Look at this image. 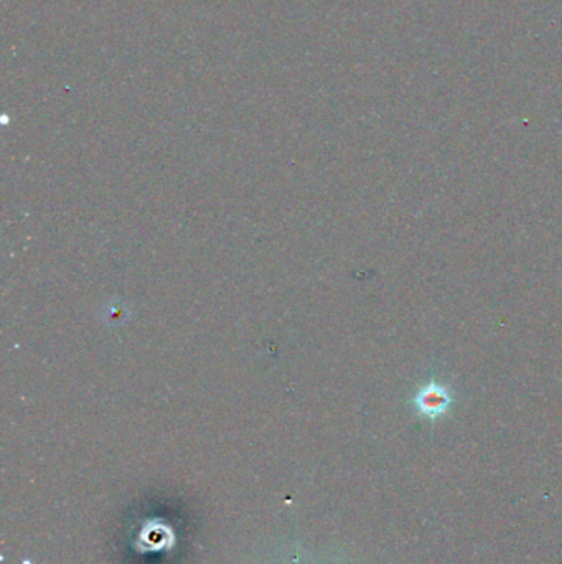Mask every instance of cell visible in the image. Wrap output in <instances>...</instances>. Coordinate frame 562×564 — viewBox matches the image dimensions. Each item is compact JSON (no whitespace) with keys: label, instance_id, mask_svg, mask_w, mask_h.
Here are the masks:
<instances>
[{"label":"cell","instance_id":"cell-1","mask_svg":"<svg viewBox=\"0 0 562 564\" xmlns=\"http://www.w3.org/2000/svg\"><path fill=\"white\" fill-rule=\"evenodd\" d=\"M416 410L421 416L436 420L448 413L452 404L451 391L444 384L429 383L418 391L415 398Z\"/></svg>","mask_w":562,"mask_h":564}]
</instances>
